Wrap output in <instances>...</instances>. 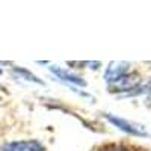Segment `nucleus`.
I'll return each instance as SVG.
<instances>
[{
  "mask_svg": "<svg viewBox=\"0 0 151 151\" xmlns=\"http://www.w3.org/2000/svg\"><path fill=\"white\" fill-rule=\"evenodd\" d=\"M50 70H52V71L58 76V77L64 79V80H67V82H70V83H76V85H80V86H85V85H86L85 80H82L79 76L71 74V73L67 71V70H62V68H58V67H52Z\"/></svg>",
  "mask_w": 151,
  "mask_h": 151,
  "instance_id": "nucleus-5",
  "label": "nucleus"
},
{
  "mask_svg": "<svg viewBox=\"0 0 151 151\" xmlns=\"http://www.w3.org/2000/svg\"><path fill=\"white\" fill-rule=\"evenodd\" d=\"M3 151H44V147L38 141H18L5 144Z\"/></svg>",
  "mask_w": 151,
  "mask_h": 151,
  "instance_id": "nucleus-3",
  "label": "nucleus"
},
{
  "mask_svg": "<svg viewBox=\"0 0 151 151\" xmlns=\"http://www.w3.org/2000/svg\"><path fill=\"white\" fill-rule=\"evenodd\" d=\"M106 118L115 124L118 129H121L122 132L129 133V134H134V136H147V132L142 125H137V124H133V122H129L122 118H116L113 115H106Z\"/></svg>",
  "mask_w": 151,
  "mask_h": 151,
  "instance_id": "nucleus-2",
  "label": "nucleus"
},
{
  "mask_svg": "<svg viewBox=\"0 0 151 151\" xmlns=\"http://www.w3.org/2000/svg\"><path fill=\"white\" fill-rule=\"evenodd\" d=\"M101 151H125V148L121 145H107V147L101 148Z\"/></svg>",
  "mask_w": 151,
  "mask_h": 151,
  "instance_id": "nucleus-7",
  "label": "nucleus"
},
{
  "mask_svg": "<svg viewBox=\"0 0 151 151\" xmlns=\"http://www.w3.org/2000/svg\"><path fill=\"white\" fill-rule=\"evenodd\" d=\"M129 68V64L127 62H112V64L107 67L106 70V74H104V79L107 83H112L113 80H116L118 77L125 74Z\"/></svg>",
  "mask_w": 151,
  "mask_h": 151,
  "instance_id": "nucleus-4",
  "label": "nucleus"
},
{
  "mask_svg": "<svg viewBox=\"0 0 151 151\" xmlns=\"http://www.w3.org/2000/svg\"><path fill=\"white\" fill-rule=\"evenodd\" d=\"M15 73H18V74H21L23 77L26 76V77H29V80H32V82H38V83H42L40 79L36 77V76H33L32 73H29L27 70H21V68H15Z\"/></svg>",
  "mask_w": 151,
  "mask_h": 151,
  "instance_id": "nucleus-6",
  "label": "nucleus"
},
{
  "mask_svg": "<svg viewBox=\"0 0 151 151\" xmlns=\"http://www.w3.org/2000/svg\"><path fill=\"white\" fill-rule=\"evenodd\" d=\"M141 79L139 74H124L121 77H118L116 80H113L112 83H109V91L110 92H121V91H132L133 88H136L139 85Z\"/></svg>",
  "mask_w": 151,
  "mask_h": 151,
  "instance_id": "nucleus-1",
  "label": "nucleus"
},
{
  "mask_svg": "<svg viewBox=\"0 0 151 151\" xmlns=\"http://www.w3.org/2000/svg\"><path fill=\"white\" fill-rule=\"evenodd\" d=\"M0 73H2V71H0Z\"/></svg>",
  "mask_w": 151,
  "mask_h": 151,
  "instance_id": "nucleus-8",
  "label": "nucleus"
}]
</instances>
